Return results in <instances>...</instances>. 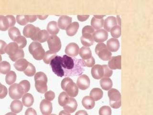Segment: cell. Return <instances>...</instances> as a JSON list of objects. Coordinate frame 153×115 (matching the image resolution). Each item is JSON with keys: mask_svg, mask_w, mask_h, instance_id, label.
Masks as SVG:
<instances>
[{"mask_svg": "<svg viewBox=\"0 0 153 115\" xmlns=\"http://www.w3.org/2000/svg\"><path fill=\"white\" fill-rule=\"evenodd\" d=\"M61 66L63 69L64 76H80L84 71L81 59H77L64 55L61 59Z\"/></svg>", "mask_w": 153, "mask_h": 115, "instance_id": "obj_1", "label": "cell"}, {"mask_svg": "<svg viewBox=\"0 0 153 115\" xmlns=\"http://www.w3.org/2000/svg\"><path fill=\"white\" fill-rule=\"evenodd\" d=\"M91 73L93 78L99 80L103 78H109L112 75L113 72L107 65L96 64L92 67Z\"/></svg>", "mask_w": 153, "mask_h": 115, "instance_id": "obj_2", "label": "cell"}, {"mask_svg": "<svg viewBox=\"0 0 153 115\" xmlns=\"http://www.w3.org/2000/svg\"><path fill=\"white\" fill-rule=\"evenodd\" d=\"M61 86L69 96L75 97L79 93V88L76 84L69 77H66L62 81Z\"/></svg>", "mask_w": 153, "mask_h": 115, "instance_id": "obj_3", "label": "cell"}, {"mask_svg": "<svg viewBox=\"0 0 153 115\" xmlns=\"http://www.w3.org/2000/svg\"><path fill=\"white\" fill-rule=\"evenodd\" d=\"M35 87L37 92L44 93L48 91V78L43 72H38L35 75Z\"/></svg>", "mask_w": 153, "mask_h": 115, "instance_id": "obj_4", "label": "cell"}, {"mask_svg": "<svg viewBox=\"0 0 153 115\" xmlns=\"http://www.w3.org/2000/svg\"><path fill=\"white\" fill-rule=\"evenodd\" d=\"M94 29L92 26L86 25L82 29V36L80 38L81 42L85 47H89L94 43L93 35L94 33Z\"/></svg>", "mask_w": 153, "mask_h": 115, "instance_id": "obj_5", "label": "cell"}, {"mask_svg": "<svg viewBox=\"0 0 153 115\" xmlns=\"http://www.w3.org/2000/svg\"><path fill=\"white\" fill-rule=\"evenodd\" d=\"M29 52L33 58L37 60H43L45 55V51L42 45L37 41H33L29 46Z\"/></svg>", "mask_w": 153, "mask_h": 115, "instance_id": "obj_6", "label": "cell"}, {"mask_svg": "<svg viewBox=\"0 0 153 115\" xmlns=\"http://www.w3.org/2000/svg\"><path fill=\"white\" fill-rule=\"evenodd\" d=\"M108 95L111 108L114 109L119 108L122 105V96L119 91L116 89L111 88L109 90Z\"/></svg>", "mask_w": 153, "mask_h": 115, "instance_id": "obj_7", "label": "cell"}, {"mask_svg": "<svg viewBox=\"0 0 153 115\" xmlns=\"http://www.w3.org/2000/svg\"><path fill=\"white\" fill-rule=\"evenodd\" d=\"M95 52L101 60L107 61L111 57V52L108 49L106 45L103 43H98L95 48Z\"/></svg>", "mask_w": 153, "mask_h": 115, "instance_id": "obj_8", "label": "cell"}, {"mask_svg": "<svg viewBox=\"0 0 153 115\" xmlns=\"http://www.w3.org/2000/svg\"><path fill=\"white\" fill-rule=\"evenodd\" d=\"M61 57L56 56L50 63L53 72L59 77L64 76L63 69L61 66Z\"/></svg>", "mask_w": 153, "mask_h": 115, "instance_id": "obj_9", "label": "cell"}, {"mask_svg": "<svg viewBox=\"0 0 153 115\" xmlns=\"http://www.w3.org/2000/svg\"><path fill=\"white\" fill-rule=\"evenodd\" d=\"M40 30L39 28L32 24H28L24 28L23 35L25 37L31 38L34 41H37V35Z\"/></svg>", "mask_w": 153, "mask_h": 115, "instance_id": "obj_10", "label": "cell"}, {"mask_svg": "<svg viewBox=\"0 0 153 115\" xmlns=\"http://www.w3.org/2000/svg\"><path fill=\"white\" fill-rule=\"evenodd\" d=\"M10 96L13 100H18L23 97L24 91L21 85L18 84H13L9 88Z\"/></svg>", "mask_w": 153, "mask_h": 115, "instance_id": "obj_11", "label": "cell"}, {"mask_svg": "<svg viewBox=\"0 0 153 115\" xmlns=\"http://www.w3.org/2000/svg\"><path fill=\"white\" fill-rule=\"evenodd\" d=\"M48 45L50 51L55 53L59 52L61 48V42L60 38L56 35L49 36L48 40Z\"/></svg>", "mask_w": 153, "mask_h": 115, "instance_id": "obj_12", "label": "cell"}, {"mask_svg": "<svg viewBox=\"0 0 153 115\" xmlns=\"http://www.w3.org/2000/svg\"><path fill=\"white\" fill-rule=\"evenodd\" d=\"M108 37V32L103 29H100L99 30L96 31L93 35L94 41L99 43H102L106 40Z\"/></svg>", "mask_w": 153, "mask_h": 115, "instance_id": "obj_13", "label": "cell"}, {"mask_svg": "<svg viewBox=\"0 0 153 115\" xmlns=\"http://www.w3.org/2000/svg\"><path fill=\"white\" fill-rule=\"evenodd\" d=\"M76 85L80 90H85L90 86V79L85 74L79 76L76 81Z\"/></svg>", "mask_w": 153, "mask_h": 115, "instance_id": "obj_14", "label": "cell"}, {"mask_svg": "<svg viewBox=\"0 0 153 115\" xmlns=\"http://www.w3.org/2000/svg\"><path fill=\"white\" fill-rule=\"evenodd\" d=\"M40 109L43 115H50L52 112V103L47 100H43L40 104Z\"/></svg>", "mask_w": 153, "mask_h": 115, "instance_id": "obj_15", "label": "cell"}, {"mask_svg": "<svg viewBox=\"0 0 153 115\" xmlns=\"http://www.w3.org/2000/svg\"><path fill=\"white\" fill-rule=\"evenodd\" d=\"M121 55L111 58L108 62V67L111 69H121L122 68Z\"/></svg>", "mask_w": 153, "mask_h": 115, "instance_id": "obj_16", "label": "cell"}, {"mask_svg": "<svg viewBox=\"0 0 153 115\" xmlns=\"http://www.w3.org/2000/svg\"><path fill=\"white\" fill-rule=\"evenodd\" d=\"M79 50V48L76 43H69L66 47L65 53L66 55L68 56L75 57L78 56Z\"/></svg>", "mask_w": 153, "mask_h": 115, "instance_id": "obj_17", "label": "cell"}, {"mask_svg": "<svg viewBox=\"0 0 153 115\" xmlns=\"http://www.w3.org/2000/svg\"><path fill=\"white\" fill-rule=\"evenodd\" d=\"M77 107L78 103L75 99L72 97H69L68 102L64 106L63 108L65 111L71 114L75 111Z\"/></svg>", "mask_w": 153, "mask_h": 115, "instance_id": "obj_18", "label": "cell"}, {"mask_svg": "<svg viewBox=\"0 0 153 115\" xmlns=\"http://www.w3.org/2000/svg\"><path fill=\"white\" fill-rule=\"evenodd\" d=\"M72 18L67 16H62L60 17L58 20L57 25L59 28L65 30L71 23Z\"/></svg>", "mask_w": 153, "mask_h": 115, "instance_id": "obj_19", "label": "cell"}, {"mask_svg": "<svg viewBox=\"0 0 153 115\" xmlns=\"http://www.w3.org/2000/svg\"><path fill=\"white\" fill-rule=\"evenodd\" d=\"M116 18L113 16L108 17L104 21V28L107 32H110L112 28L117 25Z\"/></svg>", "mask_w": 153, "mask_h": 115, "instance_id": "obj_20", "label": "cell"}, {"mask_svg": "<svg viewBox=\"0 0 153 115\" xmlns=\"http://www.w3.org/2000/svg\"><path fill=\"white\" fill-rule=\"evenodd\" d=\"M106 46L110 52H117L120 48L119 41L117 38H111L107 41Z\"/></svg>", "mask_w": 153, "mask_h": 115, "instance_id": "obj_21", "label": "cell"}, {"mask_svg": "<svg viewBox=\"0 0 153 115\" xmlns=\"http://www.w3.org/2000/svg\"><path fill=\"white\" fill-rule=\"evenodd\" d=\"M29 62L26 60L23 59H20L14 63V66L17 71L24 72L27 67Z\"/></svg>", "mask_w": 153, "mask_h": 115, "instance_id": "obj_22", "label": "cell"}, {"mask_svg": "<svg viewBox=\"0 0 153 115\" xmlns=\"http://www.w3.org/2000/svg\"><path fill=\"white\" fill-rule=\"evenodd\" d=\"M20 48L16 42H11L7 45L5 49V53L9 56V57L13 56L19 50Z\"/></svg>", "mask_w": 153, "mask_h": 115, "instance_id": "obj_23", "label": "cell"}, {"mask_svg": "<svg viewBox=\"0 0 153 115\" xmlns=\"http://www.w3.org/2000/svg\"><path fill=\"white\" fill-rule=\"evenodd\" d=\"M79 25L78 22H74L71 23V25L66 28V33L67 35L70 37L74 36L78 32Z\"/></svg>", "mask_w": 153, "mask_h": 115, "instance_id": "obj_24", "label": "cell"}, {"mask_svg": "<svg viewBox=\"0 0 153 115\" xmlns=\"http://www.w3.org/2000/svg\"><path fill=\"white\" fill-rule=\"evenodd\" d=\"M83 106L88 110L92 109L95 107V101L89 96H86L83 97L82 100Z\"/></svg>", "mask_w": 153, "mask_h": 115, "instance_id": "obj_25", "label": "cell"}, {"mask_svg": "<svg viewBox=\"0 0 153 115\" xmlns=\"http://www.w3.org/2000/svg\"><path fill=\"white\" fill-rule=\"evenodd\" d=\"M47 30L48 33L51 35H56L59 33V28L56 21H51L48 24L47 26Z\"/></svg>", "mask_w": 153, "mask_h": 115, "instance_id": "obj_26", "label": "cell"}, {"mask_svg": "<svg viewBox=\"0 0 153 115\" xmlns=\"http://www.w3.org/2000/svg\"><path fill=\"white\" fill-rule=\"evenodd\" d=\"M10 108L13 112L19 113L23 109V103L19 100H14L11 103Z\"/></svg>", "mask_w": 153, "mask_h": 115, "instance_id": "obj_27", "label": "cell"}, {"mask_svg": "<svg viewBox=\"0 0 153 115\" xmlns=\"http://www.w3.org/2000/svg\"><path fill=\"white\" fill-rule=\"evenodd\" d=\"M103 93L102 89L99 88H94L91 90L90 96L95 101H97L102 99L103 97Z\"/></svg>", "mask_w": 153, "mask_h": 115, "instance_id": "obj_28", "label": "cell"}, {"mask_svg": "<svg viewBox=\"0 0 153 115\" xmlns=\"http://www.w3.org/2000/svg\"><path fill=\"white\" fill-rule=\"evenodd\" d=\"M79 54L83 60H88L92 57V53L88 47H82L79 50Z\"/></svg>", "mask_w": 153, "mask_h": 115, "instance_id": "obj_29", "label": "cell"}, {"mask_svg": "<svg viewBox=\"0 0 153 115\" xmlns=\"http://www.w3.org/2000/svg\"><path fill=\"white\" fill-rule=\"evenodd\" d=\"M23 105L27 108H30L34 103V98L31 93H26L22 97Z\"/></svg>", "mask_w": 153, "mask_h": 115, "instance_id": "obj_30", "label": "cell"}, {"mask_svg": "<svg viewBox=\"0 0 153 115\" xmlns=\"http://www.w3.org/2000/svg\"><path fill=\"white\" fill-rule=\"evenodd\" d=\"M101 87L105 91H108L112 88L113 83L112 81L110 78H103L100 81Z\"/></svg>", "mask_w": 153, "mask_h": 115, "instance_id": "obj_31", "label": "cell"}, {"mask_svg": "<svg viewBox=\"0 0 153 115\" xmlns=\"http://www.w3.org/2000/svg\"><path fill=\"white\" fill-rule=\"evenodd\" d=\"M104 20L102 19H98L93 17L91 20V25L94 29L99 30L102 28L104 25Z\"/></svg>", "mask_w": 153, "mask_h": 115, "instance_id": "obj_32", "label": "cell"}, {"mask_svg": "<svg viewBox=\"0 0 153 115\" xmlns=\"http://www.w3.org/2000/svg\"><path fill=\"white\" fill-rule=\"evenodd\" d=\"M49 37V34L48 31L40 30L37 35V41L39 43H44L47 41Z\"/></svg>", "mask_w": 153, "mask_h": 115, "instance_id": "obj_33", "label": "cell"}, {"mask_svg": "<svg viewBox=\"0 0 153 115\" xmlns=\"http://www.w3.org/2000/svg\"><path fill=\"white\" fill-rule=\"evenodd\" d=\"M8 35L11 40L14 41L17 37L21 36L20 31L18 28L13 26L9 29Z\"/></svg>", "mask_w": 153, "mask_h": 115, "instance_id": "obj_34", "label": "cell"}, {"mask_svg": "<svg viewBox=\"0 0 153 115\" xmlns=\"http://www.w3.org/2000/svg\"><path fill=\"white\" fill-rule=\"evenodd\" d=\"M9 28V24L6 16L1 15L0 16V30L1 31H6Z\"/></svg>", "mask_w": 153, "mask_h": 115, "instance_id": "obj_35", "label": "cell"}, {"mask_svg": "<svg viewBox=\"0 0 153 115\" xmlns=\"http://www.w3.org/2000/svg\"><path fill=\"white\" fill-rule=\"evenodd\" d=\"M17 76L16 72L13 71H10L6 74L5 81L8 85H12L16 81Z\"/></svg>", "mask_w": 153, "mask_h": 115, "instance_id": "obj_36", "label": "cell"}, {"mask_svg": "<svg viewBox=\"0 0 153 115\" xmlns=\"http://www.w3.org/2000/svg\"><path fill=\"white\" fill-rule=\"evenodd\" d=\"M11 65L6 61L0 62V73L3 74H7L10 72Z\"/></svg>", "mask_w": 153, "mask_h": 115, "instance_id": "obj_37", "label": "cell"}, {"mask_svg": "<svg viewBox=\"0 0 153 115\" xmlns=\"http://www.w3.org/2000/svg\"><path fill=\"white\" fill-rule=\"evenodd\" d=\"M69 96L67 95L65 92H63L60 93L58 98V102L59 105L61 107H64L67 104L69 100Z\"/></svg>", "mask_w": 153, "mask_h": 115, "instance_id": "obj_38", "label": "cell"}, {"mask_svg": "<svg viewBox=\"0 0 153 115\" xmlns=\"http://www.w3.org/2000/svg\"><path fill=\"white\" fill-rule=\"evenodd\" d=\"M56 56L57 55H56V53L51 52L50 50H48L45 53V55L44 58L43 59V60L45 63L48 64H50L52 60L54 59V58L56 57Z\"/></svg>", "mask_w": 153, "mask_h": 115, "instance_id": "obj_39", "label": "cell"}, {"mask_svg": "<svg viewBox=\"0 0 153 115\" xmlns=\"http://www.w3.org/2000/svg\"><path fill=\"white\" fill-rule=\"evenodd\" d=\"M24 72L27 76H33L36 74V68L31 63H29L27 68L24 71Z\"/></svg>", "mask_w": 153, "mask_h": 115, "instance_id": "obj_40", "label": "cell"}, {"mask_svg": "<svg viewBox=\"0 0 153 115\" xmlns=\"http://www.w3.org/2000/svg\"><path fill=\"white\" fill-rule=\"evenodd\" d=\"M14 42L18 45V47L21 49L25 48L27 44V40L25 37L22 36H20L17 37Z\"/></svg>", "mask_w": 153, "mask_h": 115, "instance_id": "obj_41", "label": "cell"}, {"mask_svg": "<svg viewBox=\"0 0 153 115\" xmlns=\"http://www.w3.org/2000/svg\"><path fill=\"white\" fill-rule=\"evenodd\" d=\"M25 57V53L24 50L21 49H19L16 54L13 56L9 57L10 59H11L13 61H16L20 59H23Z\"/></svg>", "mask_w": 153, "mask_h": 115, "instance_id": "obj_42", "label": "cell"}, {"mask_svg": "<svg viewBox=\"0 0 153 115\" xmlns=\"http://www.w3.org/2000/svg\"><path fill=\"white\" fill-rule=\"evenodd\" d=\"M121 27L119 25H116L111 29V34L112 37L114 38H119L121 36Z\"/></svg>", "mask_w": 153, "mask_h": 115, "instance_id": "obj_43", "label": "cell"}, {"mask_svg": "<svg viewBox=\"0 0 153 115\" xmlns=\"http://www.w3.org/2000/svg\"><path fill=\"white\" fill-rule=\"evenodd\" d=\"M100 115H111V108L109 106L104 105L100 108L99 110Z\"/></svg>", "mask_w": 153, "mask_h": 115, "instance_id": "obj_44", "label": "cell"}, {"mask_svg": "<svg viewBox=\"0 0 153 115\" xmlns=\"http://www.w3.org/2000/svg\"><path fill=\"white\" fill-rule=\"evenodd\" d=\"M19 84L23 88L24 94L27 93L30 90V84L27 80L22 81Z\"/></svg>", "mask_w": 153, "mask_h": 115, "instance_id": "obj_45", "label": "cell"}, {"mask_svg": "<svg viewBox=\"0 0 153 115\" xmlns=\"http://www.w3.org/2000/svg\"><path fill=\"white\" fill-rule=\"evenodd\" d=\"M16 20L17 23L21 25H26L28 23L25 17V15H17Z\"/></svg>", "mask_w": 153, "mask_h": 115, "instance_id": "obj_46", "label": "cell"}, {"mask_svg": "<svg viewBox=\"0 0 153 115\" xmlns=\"http://www.w3.org/2000/svg\"><path fill=\"white\" fill-rule=\"evenodd\" d=\"M82 60V59H81ZM84 67H92L95 63V60L93 57L87 60H82Z\"/></svg>", "mask_w": 153, "mask_h": 115, "instance_id": "obj_47", "label": "cell"}, {"mask_svg": "<svg viewBox=\"0 0 153 115\" xmlns=\"http://www.w3.org/2000/svg\"><path fill=\"white\" fill-rule=\"evenodd\" d=\"M8 93L7 88L0 83V98L3 99L6 97Z\"/></svg>", "mask_w": 153, "mask_h": 115, "instance_id": "obj_48", "label": "cell"}, {"mask_svg": "<svg viewBox=\"0 0 153 115\" xmlns=\"http://www.w3.org/2000/svg\"><path fill=\"white\" fill-rule=\"evenodd\" d=\"M45 100L48 101H51L54 99L55 98V93L53 91H48L45 93Z\"/></svg>", "mask_w": 153, "mask_h": 115, "instance_id": "obj_49", "label": "cell"}, {"mask_svg": "<svg viewBox=\"0 0 153 115\" xmlns=\"http://www.w3.org/2000/svg\"><path fill=\"white\" fill-rule=\"evenodd\" d=\"M6 17L8 21L10 28L13 27L16 25V19L14 16L12 15H7L6 16Z\"/></svg>", "mask_w": 153, "mask_h": 115, "instance_id": "obj_50", "label": "cell"}, {"mask_svg": "<svg viewBox=\"0 0 153 115\" xmlns=\"http://www.w3.org/2000/svg\"><path fill=\"white\" fill-rule=\"evenodd\" d=\"M7 44L4 41L0 40V54H4L5 53Z\"/></svg>", "mask_w": 153, "mask_h": 115, "instance_id": "obj_51", "label": "cell"}, {"mask_svg": "<svg viewBox=\"0 0 153 115\" xmlns=\"http://www.w3.org/2000/svg\"><path fill=\"white\" fill-rule=\"evenodd\" d=\"M26 19L27 20L28 23H33V22L36 21L37 18V16H28L25 15Z\"/></svg>", "mask_w": 153, "mask_h": 115, "instance_id": "obj_52", "label": "cell"}, {"mask_svg": "<svg viewBox=\"0 0 153 115\" xmlns=\"http://www.w3.org/2000/svg\"><path fill=\"white\" fill-rule=\"evenodd\" d=\"M25 115H37L36 110L32 108H29L25 112Z\"/></svg>", "mask_w": 153, "mask_h": 115, "instance_id": "obj_53", "label": "cell"}, {"mask_svg": "<svg viewBox=\"0 0 153 115\" xmlns=\"http://www.w3.org/2000/svg\"><path fill=\"white\" fill-rule=\"evenodd\" d=\"M90 16L88 15H78L77 18L78 20L80 22H84L87 20L89 18Z\"/></svg>", "mask_w": 153, "mask_h": 115, "instance_id": "obj_54", "label": "cell"}, {"mask_svg": "<svg viewBox=\"0 0 153 115\" xmlns=\"http://www.w3.org/2000/svg\"><path fill=\"white\" fill-rule=\"evenodd\" d=\"M75 115H88V114L86 111L82 110L77 112Z\"/></svg>", "mask_w": 153, "mask_h": 115, "instance_id": "obj_55", "label": "cell"}, {"mask_svg": "<svg viewBox=\"0 0 153 115\" xmlns=\"http://www.w3.org/2000/svg\"><path fill=\"white\" fill-rule=\"evenodd\" d=\"M37 18H39L41 20H44L48 18V16H37Z\"/></svg>", "mask_w": 153, "mask_h": 115, "instance_id": "obj_56", "label": "cell"}, {"mask_svg": "<svg viewBox=\"0 0 153 115\" xmlns=\"http://www.w3.org/2000/svg\"><path fill=\"white\" fill-rule=\"evenodd\" d=\"M59 115H71V114L65 111V110H62L59 113Z\"/></svg>", "mask_w": 153, "mask_h": 115, "instance_id": "obj_57", "label": "cell"}, {"mask_svg": "<svg viewBox=\"0 0 153 115\" xmlns=\"http://www.w3.org/2000/svg\"><path fill=\"white\" fill-rule=\"evenodd\" d=\"M116 20H117V22L119 26H121V19H120V16H117V18H116Z\"/></svg>", "mask_w": 153, "mask_h": 115, "instance_id": "obj_58", "label": "cell"}, {"mask_svg": "<svg viewBox=\"0 0 153 115\" xmlns=\"http://www.w3.org/2000/svg\"><path fill=\"white\" fill-rule=\"evenodd\" d=\"M105 16L104 15H101V16H100V15H94V16L95 18H98V19H102L103 17H105Z\"/></svg>", "mask_w": 153, "mask_h": 115, "instance_id": "obj_59", "label": "cell"}]
</instances>
